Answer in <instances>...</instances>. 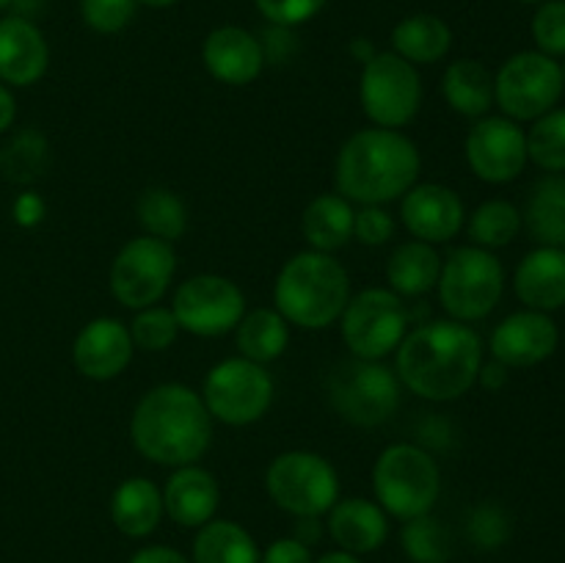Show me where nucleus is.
Returning <instances> with one entry per match:
<instances>
[{"label": "nucleus", "instance_id": "f257e3e1", "mask_svg": "<svg viewBox=\"0 0 565 563\" xmlns=\"http://www.w3.org/2000/svg\"><path fill=\"white\" fill-rule=\"evenodd\" d=\"M483 364L478 331L461 320H434L397 346V379L425 401H456L472 390Z\"/></svg>", "mask_w": 565, "mask_h": 563}, {"label": "nucleus", "instance_id": "f03ea898", "mask_svg": "<svg viewBox=\"0 0 565 563\" xmlns=\"http://www.w3.org/2000/svg\"><path fill=\"white\" fill-rule=\"evenodd\" d=\"M130 436L143 458L163 467L196 464L213 439V417L202 395L185 384H160L138 401Z\"/></svg>", "mask_w": 565, "mask_h": 563}, {"label": "nucleus", "instance_id": "7ed1b4c3", "mask_svg": "<svg viewBox=\"0 0 565 563\" xmlns=\"http://www.w3.org/2000/svg\"><path fill=\"white\" fill-rule=\"evenodd\" d=\"M419 166L423 160L412 138L390 127H367L342 144L334 182L348 202L386 204L414 188Z\"/></svg>", "mask_w": 565, "mask_h": 563}, {"label": "nucleus", "instance_id": "20e7f679", "mask_svg": "<svg viewBox=\"0 0 565 563\" xmlns=\"http://www.w3.org/2000/svg\"><path fill=\"white\" fill-rule=\"evenodd\" d=\"M351 301L348 270L331 254L301 252L285 263L274 285L276 312L301 329H326Z\"/></svg>", "mask_w": 565, "mask_h": 563}, {"label": "nucleus", "instance_id": "39448f33", "mask_svg": "<svg viewBox=\"0 0 565 563\" xmlns=\"http://www.w3.org/2000/svg\"><path fill=\"white\" fill-rule=\"evenodd\" d=\"M373 486L381 508L397 519L430 513L441 491L439 464L425 447L412 442L390 445L373 467Z\"/></svg>", "mask_w": 565, "mask_h": 563}, {"label": "nucleus", "instance_id": "423d86ee", "mask_svg": "<svg viewBox=\"0 0 565 563\" xmlns=\"http://www.w3.org/2000/svg\"><path fill=\"white\" fill-rule=\"evenodd\" d=\"M326 392L342 419L359 428L386 423L401 406V379L392 368L370 359H345L326 381Z\"/></svg>", "mask_w": 565, "mask_h": 563}, {"label": "nucleus", "instance_id": "0eeeda50", "mask_svg": "<svg viewBox=\"0 0 565 563\" xmlns=\"http://www.w3.org/2000/svg\"><path fill=\"white\" fill-rule=\"evenodd\" d=\"M502 290H505V270L489 248H456L447 263H441V307L461 323L486 318L500 304Z\"/></svg>", "mask_w": 565, "mask_h": 563}, {"label": "nucleus", "instance_id": "6e6552de", "mask_svg": "<svg viewBox=\"0 0 565 563\" xmlns=\"http://www.w3.org/2000/svg\"><path fill=\"white\" fill-rule=\"evenodd\" d=\"M268 495L292 517H323L340 500L337 469L312 450H287L270 461Z\"/></svg>", "mask_w": 565, "mask_h": 563}, {"label": "nucleus", "instance_id": "1a4fd4ad", "mask_svg": "<svg viewBox=\"0 0 565 563\" xmlns=\"http://www.w3.org/2000/svg\"><path fill=\"white\" fill-rule=\"evenodd\" d=\"M202 401L218 423L252 425L274 403V379L252 359H224L204 379Z\"/></svg>", "mask_w": 565, "mask_h": 563}, {"label": "nucleus", "instance_id": "9d476101", "mask_svg": "<svg viewBox=\"0 0 565 563\" xmlns=\"http://www.w3.org/2000/svg\"><path fill=\"white\" fill-rule=\"evenodd\" d=\"M342 340L356 359L381 362L397 351L408 329V309L401 296L384 287H370L342 309Z\"/></svg>", "mask_w": 565, "mask_h": 563}, {"label": "nucleus", "instance_id": "9b49d317", "mask_svg": "<svg viewBox=\"0 0 565 563\" xmlns=\"http://www.w3.org/2000/svg\"><path fill=\"white\" fill-rule=\"evenodd\" d=\"M359 97L367 119L379 127L397 130L408 125L423 105V81L417 66L397 53H375L362 70Z\"/></svg>", "mask_w": 565, "mask_h": 563}, {"label": "nucleus", "instance_id": "f8f14e48", "mask_svg": "<svg viewBox=\"0 0 565 563\" xmlns=\"http://www.w3.org/2000/svg\"><path fill=\"white\" fill-rule=\"evenodd\" d=\"M563 86V70L552 55L516 53L497 72L494 103L516 121L541 119L555 108Z\"/></svg>", "mask_w": 565, "mask_h": 563}, {"label": "nucleus", "instance_id": "ddd939ff", "mask_svg": "<svg viewBox=\"0 0 565 563\" xmlns=\"http://www.w3.org/2000/svg\"><path fill=\"white\" fill-rule=\"evenodd\" d=\"M174 270L177 257L171 243L149 235L132 237L110 265V290L116 301L138 312L154 307L166 296Z\"/></svg>", "mask_w": 565, "mask_h": 563}, {"label": "nucleus", "instance_id": "4468645a", "mask_svg": "<svg viewBox=\"0 0 565 563\" xmlns=\"http://www.w3.org/2000/svg\"><path fill=\"white\" fill-rule=\"evenodd\" d=\"M180 329L199 337H221L235 329L246 315V296L232 279L199 274L182 282L171 301Z\"/></svg>", "mask_w": 565, "mask_h": 563}, {"label": "nucleus", "instance_id": "2eb2a0df", "mask_svg": "<svg viewBox=\"0 0 565 563\" xmlns=\"http://www.w3.org/2000/svg\"><path fill=\"white\" fill-rule=\"evenodd\" d=\"M467 160L480 180L494 185L511 182L527 163V136L516 121L502 116L480 119L467 136Z\"/></svg>", "mask_w": 565, "mask_h": 563}, {"label": "nucleus", "instance_id": "dca6fc26", "mask_svg": "<svg viewBox=\"0 0 565 563\" xmlns=\"http://www.w3.org/2000/svg\"><path fill=\"white\" fill-rule=\"evenodd\" d=\"M132 337L121 320L116 318H94L83 326L72 346V362L77 373L92 381H110L130 364Z\"/></svg>", "mask_w": 565, "mask_h": 563}, {"label": "nucleus", "instance_id": "f3484780", "mask_svg": "<svg viewBox=\"0 0 565 563\" xmlns=\"http://www.w3.org/2000/svg\"><path fill=\"white\" fill-rule=\"evenodd\" d=\"M557 348L555 320L539 309L513 312L491 334V353L505 368H533L550 359Z\"/></svg>", "mask_w": 565, "mask_h": 563}, {"label": "nucleus", "instance_id": "a211bd4d", "mask_svg": "<svg viewBox=\"0 0 565 563\" xmlns=\"http://www.w3.org/2000/svg\"><path fill=\"white\" fill-rule=\"evenodd\" d=\"M401 215L406 230L417 241L447 243L463 226V204L452 188L423 182L403 193Z\"/></svg>", "mask_w": 565, "mask_h": 563}, {"label": "nucleus", "instance_id": "6ab92c4d", "mask_svg": "<svg viewBox=\"0 0 565 563\" xmlns=\"http://www.w3.org/2000/svg\"><path fill=\"white\" fill-rule=\"evenodd\" d=\"M204 66L215 81L226 86H248L265 66L263 44L254 33L237 25H221L210 31L202 47Z\"/></svg>", "mask_w": 565, "mask_h": 563}, {"label": "nucleus", "instance_id": "aec40b11", "mask_svg": "<svg viewBox=\"0 0 565 563\" xmlns=\"http://www.w3.org/2000/svg\"><path fill=\"white\" fill-rule=\"evenodd\" d=\"M50 66V47L44 33L28 17L0 20V81L25 88L44 77Z\"/></svg>", "mask_w": 565, "mask_h": 563}, {"label": "nucleus", "instance_id": "412c9836", "mask_svg": "<svg viewBox=\"0 0 565 563\" xmlns=\"http://www.w3.org/2000/svg\"><path fill=\"white\" fill-rule=\"evenodd\" d=\"M163 495V511L174 519L180 528H202L218 511V480L213 472L196 464H185L171 472L166 480Z\"/></svg>", "mask_w": 565, "mask_h": 563}, {"label": "nucleus", "instance_id": "4be33fe9", "mask_svg": "<svg viewBox=\"0 0 565 563\" xmlns=\"http://www.w3.org/2000/svg\"><path fill=\"white\" fill-rule=\"evenodd\" d=\"M329 533L342 552L367 555L384 544L390 522L379 502H370L364 497H348V500H337L329 511Z\"/></svg>", "mask_w": 565, "mask_h": 563}, {"label": "nucleus", "instance_id": "5701e85b", "mask_svg": "<svg viewBox=\"0 0 565 563\" xmlns=\"http://www.w3.org/2000/svg\"><path fill=\"white\" fill-rule=\"evenodd\" d=\"M516 296L539 312L565 307V252L541 246L530 252L516 268Z\"/></svg>", "mask_w": 565, "mask_h": 563}, {"label": "nucleus", "instance_id": "b1692460", "mask_svg": "<svg viewBox=\"0 0 565 563\" xmlns=\"http://www.w3.org/2000/svg\"><path fill=\"white\" fill-rule=\"evenodd\" d=\"M163 517V495L147 478H127L110 497V519L116 530L130 539L152 533Z\"/></svg>", "mask_w": 565, "mask_h": 563}, {"label": "nucleus", "instance_id": "393cba45", "mask_svg": "<svg viewBox=\"0 0 565 563\" xmlns=\"http://www.w3.org/2000/svg\"><path fill=\"white\" fill-rule=\"evenodd\" d=\"M353 215H356V210L351 208L345 196H340V193H320L303 210V237H307V243L315 252H337V248H342L353 237Z\"/></svg>", "mask_w": 565, "mask_h": 563}, {"label": "nucleus", "instance_id": "a878e982", "mask_svg": "<svg viewBox=\"0 0 565 563\" xmlns=\"http://www.w3.org/2000/svg\"><path fill=\"white\" fill-rule=\"evenodd\" d=\"M441 257L436 254L434 243L408 241L392 252L386 263V282L397 296H425L439 285Z\"/></svg>", "mask_w": 565, "mask_h": 563}, {"label": "nucleus", "instance_id": "bb28decb", "mask_svg": "<svg viewBox=\"0 0 565 563\" xmlns=\"http://www.w3.org/2000/svg\"><path fill=\"white\" fill-rule=\"evenodd\" d=\"M452 31L441 17L412 14L392 31V47L408 64H436L450 53Z\"/></svg>", "mask_w": 565, "mask_h": 563}, {"label": "nucleus", "instance_id": "cd10ccee", "mask_svg": "<svg viewBox=\"0 0 565 563\" xmlns=\"http://www.w3.org/2000/svg\"><path fill=\"white\" fill-rule=\"evenodd\" d=\"M447 105L461 116H483L494 105V77L480 61L458 59L441 77Z\"/></svg>", "mask_w": 565, "mask_h": 563}, {"label": "nucleus", "instance_id": "c85d7f7f", "mask_svg": "<svg viewBox=\"0 0 565 563\" xmlns=\"http://www.w3.org/2000/svg\"><path fill=\"white\" fill-rule=\"evenodd\" d=\"M193 563H259L252 533L230 519H210L193 541Z\"/></svg>", "mask_w": 565, "mask_h": 563}, {"label": "nucleus", "instance_id": "c756f323", "mask_svg": "<svg viewBox=\"0 0 565 563\" xmlns=\"http://www.w3.org/2000/svg\"><path fill=\"white\" fill-rule=\"evenodd\" d=\"M524 224L541 246H565V177H546L533 188Z\"/></svg>", "mask_w": 565, "mask_h": 563}, {"label": "nucleus", "instance_id": "7c9ffc66", "mask_svg": "<svg viewBox=\"0 0 565 563\" xmlns=\"http://www.w3.org/2000/svg\"><path fill=\"white\" fill-rule=\"evenodd\" d=\"M237 348L243 359H252L257 364H268L285 353L290 342V326L276 309H254L243 315L241 323L235 326Z\"/></svg>", "mask_w": 565, "mask_h": 563}, {"label": "nucleus", "instance_id": "2f4dec72", "mask_svg": "<svg viewBox=\"0 0 565 563\" xmlns=\"http://www.w3.org/2000/svg\"><path fill=\"white\" fill-rule=\"evenodd\" d=\"M50 169V144L39 130H20L0 149V174L14 185H31Z\"/></svg>", "mask_w": 565, "mask_h": 563}, {"label": "nucleus", "instance_id": "473e14b6", "mask_svg": "<svg viewBox=\"0 0 565 563\" xmlns=\"http://www.w3.org/2000/svg\"><path fill=\"white\" fill-rule=\"evenodd\" d=\"M138 224L149 237L174 243L188 230V210L182 199L169 188H147L138 199Z\"/></svg>", "mask_w": 565, "mask_h": 563}, {"label": "nucleus", "instance_id": "72a5a7b5", "mask_svg": "<svg viewBox=\"0 0 565 563\" xmlns=\"http://www.w3.org/2000/svg\"><path fill=\"white\" fill-rule=\"evenodd\" d=\"M403 552L412 563H447L452 555V539L445 522L430 513L406 519L401 533Z\"/></svg>", "mask_w": 565, "mask_h": 563}, {"label": "nucleus", "instance_id": "f704fd0d", "mask_svg": "<svg viewBox=\"0 0 565 563\" xmlns=\"http://www.w3.org/2000/svg\"><path fill=\"white\" fill-rule=\"evenodd\" d=\"M522 230V213L505 199H491L483 202L469 219V237L480 248L508 246Z\"/></svg>", "mask_w": 565, "mask_h": 563}, {"label": "nucleus", "instance_id": "c9c22d12", "mask_svg": "<svg viewBox=\"0 0 565 563\" xmlns=\"http://www.w3.org/2000/svg\"><path fill=\"white\" fill-rule=\"evenodd\" d=\"M527 158L546 171H565V108L535 119L527 136Z\"/></svg>", "mask_w": 565, "mask_h": 563}, {"label": "nucleus", "instance_id": "e433bc0d", "mask_svg": "<svg viewBox=\"0 0 565 563\" xmlns=\"http://www.w3.org/2000/svg\"><path fill=\"white\" fill-rule=\"evenodd\" d=\"M127 329H130L132 346L154 353L166 351L177 340V334H180V323H177L174 312L166 307L138 309V315Z\"/></svg>", "mask_w": 565, "mask_h": 563}, {"label": "nucleus", "instance_id": "4c0bfd02", "mask_svg": "<svg viewBox=\"0 0 565 563\" xmlns=\"http://www.w3.org/2000/svg\"><path fill=\"white\" fill-rule=\"evenodd\" d=\"M467 533L478 550H497L511 535V517L505 513V508L486 502V506H478L469 513Z\"/></svg>", "mask_w": 565, "mask_h": 563}, {"label": "nucleus", "instance_id": "58836bf2", "mask_svg": "<svg viewBox=\"0 0 565 563\" xmlns=\"http://www.w3.org/2000/svg\"><path fill=\"white\" fill-rule=\"evenodd\" d=\"M138 0H81V14L92 31L119 33L132 22Z\"/></svg>", "mask_w": 565, "mask_h": 563}, {"label": "nucleus", "instance_id": "ea45409f", "mask_svg": "<svg viewBox=\"0 0 565 563\" xmlns=\"http://www.w3.org/2000/svg\"><path fill=\"white\" fill-rule=\"evenodd\" d=\"M533 36L544 55H565V0H544L533 17Z\"/></svg>", "mask_w": 565, "mask_h": 563}, {"label": "nucleus", "instance_id": "a19ab883", "mask_svg": "<svg viewBox=\"0 0 565 563\" xmlns=\"http://www.w3.org/2000/svg\"><path fill=\"white\" fill-rule=\"evenodd\" d=\"M329 3V0H254V6L259 9V14L270 22V25H301L309 22L312 17L320 14V9Z\"/></svg>", "mask_w": 565, "mask_h": 563}, {"label": "nucleus", "instance_id": "79ce46f5", "mask_svg": "<svg viewBox=\"0 0 565 563\" xmlns=\"http://www.w3.org/2000/svg\"><path fill=\"white\" fill-rule=\"evenodd\" d=\"M395 235V221L381 204H364L353 215V237L364 246H384Z\"/></svg>", "mask_w": 565, "mask_h": 563}, {"label": "nucleus", "instance_id": "37998d69", "mask_svg": "<svg viewBox=\"0 0 565 563\" xmlns=\"http://www.w3.org/2000/svg\"><path fill=\"white\" fill-rule=\"evenodd\" d=\"M259 563H312V552L298 539H276L259 555Z\"/></svg>", "mask_w": 565, "mask_h": 563}, {"label": "nucleus", "instance_id": "c03bdc74", "mask_svg": "<svg viewBox=\"0 0 565 563\" xmlns=\"http://www.w3.org/2000/svg\"><path fill=\"white\" fill-rule=\"evenodd\" d=\"M417 434L419 442H423L425 447H430V450H447V447L452 445L450 423H447L445 417H436V414H430V417H425L423 423H419Z\"/></svg>", "mask_w": 565, "mask_h": 563}, {"label": "nucleus", "instance_id": "a18cd8bd", "mask_svg": "<svg viewBox=\"0 0 565 563\" xmlns=\"http://www.w3.org/2000/svg\"><path fill=\"white\" fill-rule=\"evenodd\" d=\"M130 563H191L180 550H171V546H143L136 555L130 557Z\"/></svg>", "mask_w": 565, "mask_h": 563}, {"label": "nucleus", "instance_id": "49530a36", "mask_svg": "<svg viewBox=\"0 0 565 563\" xmlns=\"http://www.w3.org/2000/svg\"><path fill=\"white\" fill-rule=\"evenodd\" d=\"M42 213H44L42 199L33 196V193H22V196L17 199L14 215H17V221H20V224H25V226L36 224V221L42 219Z\"/></svg>", "mask_w": 565, "mask_h": 563}, {"label": "nucleus", "instance_id": "de8ad7c7", "mask_svg": "<svg viewBox=\"0 0 565 563\" xmlns=\"http://www.w3.org/2000/svg\"><path fill=\"white\" fill-rule=\"evenodd\" d=\"M478 381L486 386V390H502L508 381V368L502 362H491V364H480V373H478Z\"/></svg>", "mask_w": 565, "mask_h": 563}, {"label": "nucleus", "instance_id": "09e8293b", "mask_svg": "<svg viewBox=\"0 0 565 563\" xmlns=\"http://www.w3.org/2000/svg\"><path fill=\"white\" fill-rule=\"evenodd\" d=\"M14 116H17V103H14V94L0 83V136L14 125Z\"/></svg>", "mask_w": 565, "mask_h": 563}, {"label": "nucleus", "instance_id": "8fccbe9b", "mask_svg": "<svg viewBox=\"0 0 565 563\" xmlns=\"http://www.w3.org/2000/svg\"><path fill=\"white\" fill-rule=\"evenodd\" d=\"M292 539H298L301 544L312 546L315 541L320 539L318 517H298V528H296V535H292Z\"/></svg>", "mask_w": 565, "mask_h": 563}, {"label": "nucleus", "instance_id": "3c124183", "mask_svg": "<svg viewBox=\"0 0 565 563\" xmlns=\"http://www.w3.org/2000/svg\"><path fill=\"white\" fill-rule=\"evenodd\" d=\"M351 53L356 55L359 61H364V64H367V61L375 55V53H373V44H370L367 39H356V42L351 44Z\"/></svg>", "mask_w": 565, "mask_h": 563}, {"label": "nucleus", "instance_id": "603ef678", "mask_svg": "<svg viewBox=\"0 0 565 563\" xmlns=\"http://www.w3.org/2000/svg\"><path fill=\"white\" fill-rule=\"evenodd\" d=\"M315 563H362V561H359L356 555H351V552L340 550V552H326V555Z\"/></svg>", "mask_w": 565, "mask_h": 563}, {"label": "nucleus", "instance_id": "864d4df0", "mask_svg": "<svg viewBox=\"0 0 565 563\" xmlns=\"http://www.w3.org/2000/svg\"><path fill=\"white\" fill-rule=\"evenodd\" d=\"M141 6H149V9H169V6H174L177 0H138Z\"/></svg>", "mask_w": 565, "mask_h": 563}, {"label": "nucleus", "instance_id": "5fc2aeb1", "mask_svg": "<svg viewBox=\"0 0 565 563\" xmlns=\"http://www.w3.org/2000/svg\"><path fill=\"white\" fill-rule=\"evenodd\" d=\"M9 6H14V0H0V11L9 9Z\"/></svg>", "mask_w": 565, "mask_h": 563}, {"label": "nucleus", "instance_id": "6e6d98bb", "mask_svg": "<svg viewBox=\"0 0 565 563\" xmlns=\"http://www.w3.org/2000/svg\"><path fill=\"white\" fill-rule=\"evenodd\" d=\"M522 3H544V0H522Z\"/></svg>", "mask_w": 565, "mask_h": 563}, {"label": "nucleus", "instance_id": "4d7b16f0", "mask_svg": "<svg viewBox=\"0 0 565 563\" xmlns=\"http://www.w3.org/2000/svg\"><path fill=\"white\" fill-rule=\"evenodd\" d=\"M561 70H563V83H565V66H561Z\"/></svg>", "mask_w": 565, "mask_h": 563}]
</instances>
